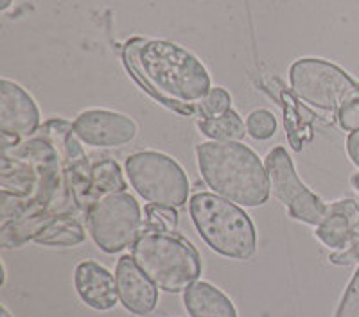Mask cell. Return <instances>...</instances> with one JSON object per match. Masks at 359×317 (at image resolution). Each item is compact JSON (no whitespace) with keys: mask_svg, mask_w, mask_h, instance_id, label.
Masks as SVG:
<instances>
[{"mask_svg":"<svg viewBox=\"0 0 359 317\" xmlns=\"http://www.w3.org/2000/svg\"><path fill=\"white\" fill-rule=\"evenodd\" d=\"M123 59L147 94L182 115H192L212 90L210 76L194 54L165 40L133 38L124 45Z\"/></svg>","mask_w":359,"mask_h":317,"instance_id":"cell-1","label":"cell"},{"mask_svg":"<svg viewBox=\"0 0 359 317\" xmlns=\"http://www.w3.org/2000/svg\"><path fill=\"white\" fill-rule=\"evenodd\" d=\"M198 169L214 194L246 208L268 201L266 165L248 146L239 142H203L196 147Z\"/></svg>","mask_w":359,"mask_h":317,"instance_id":"cell-2","label":"cell"},{"mask_svg":"<svg viewBox=\"0 0 359 317\" xmlns=\"http://www.w3.org/2000/svg\"><path fill=\"white\" fill-rule=\"evenodd\" d=\"M189 213L198 235L217 255L248 260L257 249V233L243 208L210 192H198L189 201Z\"/></svg>","mask_w":359,"mask_h":317,"instance_id":"cell-3","label":"cell"},{"mask_svg":"<svg viewBox=\"0 0 359 317\" xmlns=\"http://www.w3.org/2000/svg\"><path fill=\"white\" fill-rule=\"evenodd\" d=\"M131 256L156 289L165 293H185L201 274L194 246L175 233H142L131 246Z\"/></svg>","mask_w":359,"mask_h":317,"instance_id":"cell-4","label":"cell"},{"mask_svg":"<svg viewBox=\"0 0 359 317\" xmlns=\"http://www.w3.org/2000/svg\"><path fill=\"white\" fill-rule=\"evenodd\" d=\"M124 169L131 187L147 203L169 208H180L187 203V174L171 156L142 150L128 156Z\"/></svg>","mask_w":359,"mask_h":317,"instance_id":"cell-5","label":"cell"},{"mask_svg":"<svg viewBox=\"0 0 359 317\" xmlns=\"http://www.w3.org/2000/svg\"><path fill=\"white\" fill-rule=\"evenodd\" d=\"M290 81L298 99L322 111L339 113L343 106L359 97V83L339 66L316 57L294 62Z\"/></svg>","mask_w":359,"mask_h":317,"instance_id":"cell-6","label":"cell"},{"mask_svg":"<svg viewBox=\"0 0 359 317\" xmlns=\"http://www.w3.org/2000/svg\"><path fill=\"white\" fill-rule=\"evenodd\" d=\"M86 224L95 246L104 253H118L142 235V210L128 192L102 195L86 210Z\"/></svg>","mask_w":359,"mask_h":317,"instance_id":"cell-7","label":"cell"},{"mask_svg":"<svg viewBox=\"0 0 359 317\" xmlns=\"http://www.w3.org/2000/svg\"><path fill=\"white\" fill-rule=\"evenodd\" d=\"M266 172L273 195L300 223L318 226L327 216V204L300 181L284 147H275L266 156Z\"/></svg>","mask_w":359,"mask_h":317,"instance_id":"cell-8","label":"cell"},{"mask_svg":"<svg viewBox=\"0 0 359 317\" xmlns=\"http://www.w3.org/2000/svg\"><path fill=\"white\" fill-rule=\"evenodd\" d=\"M40 127V110L31 95L17 83L0 81V131L2 150L15 147Z\"/></svg>","mask_w":359,"mask_h":317,"instance_id":"cell-9","label":"cell"},{"mask_svg":"<svg viewBox=\"0 0 359 317\" xmlns=\"http://www.w3.org/2000/svg\"><path fill=\"white\" fill-rule=\"evenodd\" d=\"M74 133L90 147H121L137 136L139 127L128 115L110 110H86L74 120Z\"/></svg>","mask_w":359,"mask_h":317,"instance_id":"cell-10","label":"cell"},{"mask_svg":"<svg viewBox=\"0 0 359 317\" xmlns=\"http://www.w3.org/2000/svg\"><path fill=\"white\" fill-rule=\"evenodd\" d=\"M115 281H117L118 300L128 312L135 316H147L156 309L158 289L142 273V269L135 264L133 256L124 255L117 262Z\"/></svg>","mask_w":359,"mask_h":317,"instance_id":"cell-11","label":"cell"},{"mask_svg":"<svg viewBox=\"0 0 359 317\" xmlns=\"http://www.w3.org/2000/svg\"><path fill=\"white\" fill-rule=\"evenodd\" d=\"M74 285L78 296L90 309L107 312L115 309V305L121 301L115 276L97 262L85 260L78 264L74 273Z\"/></svg>","mask_w":359,"mask_h":317,"instance_id":"cell-12","label":"cell"},{"mask_svg":"<svg viewBox=\"0 0 359 317\" xmlns=\"http://www.w3.org/2000/svg\"><path fill=\"white\" fill-rule=\"evenodd\" d=\"M314 235L327 248L343 251L359 240V201L343 199L327 206V216Z\"/></svg>","mask_w":359,"mask_h":317,"instance_id":"cell-13","label":"cell"},{"mask_svg":"<svg viewBox=\"0 0 359 317\" xmlns=\"http://www.w3.org/2000/svg\"><path fill=\"white\" fill-rule=\"evenodd\" d=\"M184 305L191 317H237L232 300L208 281H194L184 293Z\"/></svg>","mask_w":359,"mask_h":317,"instance_id":"cell-14","label":"cell"},{"mask_svg":"<svg viewBox=\"0 0 359 317\" xmlns=\"http://www.w3.org/2000/svg\"><path fill=\"white\" fill-rule=\"evenodd\" d=\"M34 242L41 246H62V248H74L85 240V230L81 223L72 216L53 217L49 223L40 230Z\"/></svg>","mask_w":359,"mask_h":317,"instance_id":"cell-15","label":"cell"},{"mask_svg":"<svg viewBox=\"0 0 359 317\" xmlns=\"http://www.w3.org/2000/svg\"><path fill=\"white\" fill-rule=\"evenodd\" d=\"M198 129L214 142H239L248 133L243 118L233 110H229L219 117L201 118L198 120Z\"/></svg>","mask_w":359,"mask_h":317,"instance_id":"cell-16","label":"cell"},{"mask_svg":"<svg viewBox=\"0 0 359 317\" xmlns=\"http://www.w3.org/2000/svg\"><path fill=\"white\" fill-rule=\"evenodd\" d=\"M115 192H126L123 171L114 160H101L92 165V201ZM92 203V204H94Z\"/></svg>","mask_w":359,"mask_h":317,"instance_id":"cell-17","label":"cell"},{"mask_svg":"<svg viewBox=\"0 0 359 317\" xmlns=\"http://www.w3.org/2000/svg\"><path fill=\"white\" fill-rule=\"evenodd\" d=\"M144 233H175L178 228V211L176 208L158 206V204H147L144 208Z\"/></svg>","mask_w":359,"mask_h":317,"instance_id":"cell-18","label":"cell"},{"mask_svg":"<svg viewBox=\"0 0 359 317\" xmlns=\"http://www.w3.org/2000/svg\"><path fill=\"white\" fill-rule=\"evenodd\" d=\"M230 106H232V97H230L229 92L223 88H212L198 102L196 110L200 111L203 118H214L232 110Z\"/></svg>","mask_w":359,"mask_h":317,"instance_id":"cell-19","label":"cell"},{"mask_svg":"<svg viewBox=\"0 0 359 317\" xmlns=\"http://www.w3.org/2000/svg\"><path fill=\"white\" fill-rule=\"evenodd\" d=\"M246 131L252 139L268 140L277 131V120L268 110H255L246 118Z\"/></svg>","mask_w":359,"mask_h":317,"instance_id":"cell-20","label":"cell"},{"mask_svg":"<svg viewBox=\"0 0 359 317\" xmlns=\"http://www.w3.org/2000/svg\"><path fill=\"white\" fill-rule=\"evenodd\" d=\"M334 317H359V267L343 293Z\"/></svg>","mask_w":359,"mask_h":317,"instance_id":"cell-21","label":"cell"},{"mask_svg":"<svg viewBox=\"0 0 359 317\" xmlns=\"http://www.w3.org/2000/svg\"><path fill=\"white\" fill-rule=\"evenodd\" d=\"M338 120L345 131H359V97L343 106L338 113Z\"/></svg>","mask_w":359,"mask_h":317,"instance_id":"cell-22","label":"cell"},{"mask_svg":"<svg viewBox=\"0 0 359 317\" xmlns=\"http://www.w3.org/2000/svg\"><path fill=\"white\" fill-rule=\"evenodd\" d=\"M331 264L334 265H352L359 264V240L354 242L351 248L343 249V251H336L329 256Z\"/></svg>","mask_w":359,"mask_h":317,"instance_id":"cell-23","label":"cell"},{"mask_svg":"<svg viewBox=\"0 0 359 317\" xmlns=\"http://www.w3.org/2000/svg\"><path fill=\"white\" fill-rule=\"evenodd\" d=\"M347 153L352 163L359 169V131H352L347 139Z\"/></svg>","mask_w":359,"mask_h":317,"instance_id":"cell-24","label":"cell"},{"mask_svg":"<svg viewBox=\"0 0 359 317\" xmlns=\"http://www.w3.org/2000/svg\"><path fill=\"white\" fill-rule=\"evenodd\" d=\"M11 2L13 0H0V9H2V11H6V9L11 6Z\"/></svg>","mask_w":359,"mask_h":317,"instance_id":"cell-25","label":"cell"},{"mask_svg":"<svg viewBox=\"0 0 359 317\" xmlns=\"http://www.w3.org/2000/svg\"><path fill=\"white\" fill-rule=\"evenodd\" d=\"M352 185H354L355 190L359 192V174H354V176H352Z\"/></svg>","mask_w":359,"mask_h":317,"instance_id":"cell-26","label":"cell"},{"mask_svg":"<svg viewBox=\"0 0 359 317\" xmlns=\"http://www.w3.org/2000/svg\"><path fill=\"white\" fill-rule=\"evenodd\" d=\"M2 317H11V316H9V312H8V309H6V307H2Z\"/></svg>","mask_w":359,"mask_h":317,"instance_id":"cell-27","label":"cell"}]
</instances>
